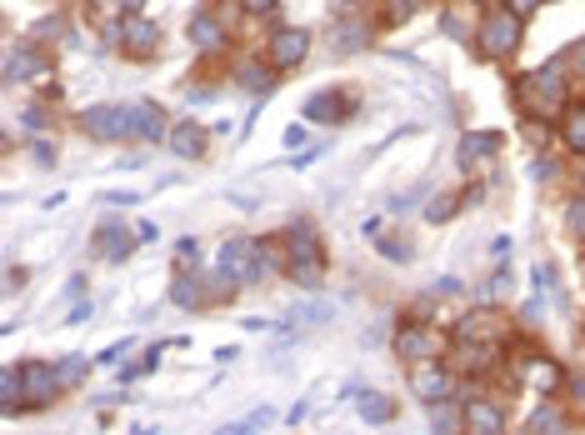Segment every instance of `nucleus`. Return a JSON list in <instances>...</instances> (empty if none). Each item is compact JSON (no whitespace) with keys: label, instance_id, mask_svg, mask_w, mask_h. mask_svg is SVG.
<instances>
[{"label":"nucleus","instance_id":"f257e3e1","mask_svg":"<svg viewBox=\"0 0 585 435\" xmlns=\"http://www.w3.org/2000/svg\"><path fill=\"white\" fill-rule=\"evenodd\" d=\"M515 101L530 120H561L565 106H571V91H565V66L550 60V66H536V71L515 75Z\"/></svg>","mask_w":585,"mask_h":435},{"label":"nucleus","instance_id":"f03ea898","mask_svg":"<svg viewBox=\"0 0 585 435\" xmlns=\"http://www.w3.org/2000/svg\"><path fill=\"white\" fill-rule=\"evenodd\" d=\"M281 250H285V275L305 291H316L320 275H326V250H320V236L311 221H291L281 231Z\"/></svg>","mask_w":585,"mask_h":435},{"label":"nucleus","instance_id":"7ed1b4c3","mask_svg":"<svg viewBox=\"0 0 585 435\" xmlns=\"http://www.w3.org/2000/svg\"><path fill=\"white\" fill-rule=\"evenodd\" d=\"M520 21H526V15H515L511 5H505V11H491V15H485V21L476 25L480 56H485V60H511L515 46H520Z\"/></svg>","mask_w":585,"mask_h":435},{"label":"nucleus","instance_id":"20e7f679","mask_svg":"<svg viewBox=\"0 0 585 435\" xmlns=\"http://www.w3.org/2000/svg\"><path fill=\"white\" fill-rule=\"evenodd\" d=\"M396 351H400V361L421 365V361H441L445 341H441V330L425 326V320H406V326L396 330Z\"/></svg>","mask_w":585,"mask_h":435},{"label":"nucleus","instance_id":"39448f33","mask_svg":"<svg viewBox=\"0 0 585 435\" xmlns=\"http://www.w3.org/2000/svg\"><path fill=\"white\" fill-rule=\"evenodd\" d=\"M60 390H66V386H60L56 365H36V361L21 365V405H25V411H46Z\"/></svg>","mask_w":585,"mask_h":435},{"label":"nucleus","instance_id":"423d86ee","mask_svg":"<svg viewBox=\"0 0 585 435\" xmlns=\"http://www.w3.org/2000/svg\"><path fill=\"white\" fill-rule=\"evenodd\" d=\"M75 126L91 136V141H130V101L126 106H91L75 116Z\"/></svg>","mask_w":585,"mask_h":435},{"label":"nucleus","instance_id":"0eeeda50","mask_svg":"<svg viewBox=\"0 0 585 435\" xmlns=\"http://www.w3.org/2000/svg\"><path fill=\"white\" fill-rule=\"evenodd\" d=\"M305 56H311V31H305V25H276V31H270L266 60L276 71H295Z\"/></svg>","mask_w":585,"mask_h":435},{"label":"nucleus","instance_id":"6e6552de","mask_svg":"<svg viewBox=\"0 0 585 435\" xmlns=\"http://www.w3.org/2000/svg\"><path fill=\"white\" fill-rule=\"evenodd\" d=\"M410 390H416L425 405H435V400H451V396H456V371H445L441 361H421L416 371H410Z\"/></svg>","mask_w":585,"mask_h":435},{"label":"nucleus","instance_id":"1a4fd4ad","mask_svg":"<svg viewBox=\"0 0 585 435\" xmlns=\"http://www.w3.org/2000/svg\"><path fill=\"white\" fill-rule=\"evenodd\" d=\"M505 316L501 310H480V316H466L456 330V345H505Z\"/></svg>","mask_w":585,"mask_h":435},{"label":"nucleus","instance_id":"9d476101","mask_svg":"<svg viewBox=\"0 0 585 435\" xmlns=\"http://www.w3.org/2000/svg\"><path fill=\"white\" fill-rule=\"evenodd\" d=\"M130 141L161 145L171 141V126H165V110L155 101H130Z\"/></svg>","mask_w":585,"mask_h":435},{"label":"nucleus","instance_id":"9b49d317","mask_svg":"<svg viewBox=\"0 0 585 435\" xmlns=\"http://www.w3.org/2000/svg\"><path fill=\"white\" fill-rule=\"evenodd\" d=\"M155 46H161V25L155 21H145V15H126V21H120V50H126L130 60L155 56Z\"/></svg>","mask_w":585,"mask_h":435},{"label":"nucleus","instance_id":"f8f14e48","mask_svg":"<svg viewBox=\"0 0 585 435\" xmlns=\"http://www.w3.org/2000/svg\"><path fill=\"white\" fill-rule=\"evenodd\" d=\"M355 110V95L346 91H316L305 101V120H316V126H340V120H351Z\"/></svg>","mask_w":585,"mask_h":435},{"label":"nucleus","instance_id":"ddd939ff","mask_svg":"<svg viewBox=\"0 0 585 435\" xmlns=\"http://www.w3.org/2000/svg\"><path fill=\"white\" fill-rule=\"evenodd\" d=\"M225 25L231 21H221V15H211V11H196L190 15V25H186V36H190V46L196 50L215 56V50H225Z\"/></svg>","mask_w":585,"mask_h":435},{"label":"nucleus","instance_id":"4468645a","mask_svg":"<svg viewBox=\"0 0 585 435\" xmlns=\"http://www.w3.org/2000/svg\"><path fill=\"white\" fill-rule=\"evenodd\" d=\"M136 240H141V236H130L126 221H106L101 231H95V256L116 266V260H126L130 250H136Z\"/></svg>","mask_w":585,"mask_h":435},{"label":"nucleus","instance_id":"2eb2a0df","mask_svg":"<svg viewBox=\"0 0 585 435\" xmlns=\"http://www.w3.org/2000/svg\"><path fill=\"white\" fill-rule=\"evenodd\" d=\"M460 165L466 171H476V165H491L495 155H501V136L495 130H470V136H460Z\"/></svg>","mask_w":585,"mask_h":435},{"label":"nucleus","instance_id":"dca6fc26","mask_svg":"<svg viewBox=\"0 0 585 435\" xmlns=\"http://www.w3.org/2000/svg\"><path fill=\"white\" fill-rule=\"evenodd\" d=\"M365 46H371V25L365 21H336L330 25V56L336 60L355 56V50H365Z\"/></svg>","mask_w":585,"mask_h":435},{"label":"nucleus","instance_id":"f3484780","mask_svg":"<svg viewBox=\"0 0 585 435\" xmlns=\"http://www.w3.org/2000/svg\"><path fill=\"white\" fill-rule=\"evenodd\" d=\"M46 71H50V60L40 56L36 46H15L11 60H5V81H11V85L15 81H40Z\"/></svg>","mask_w":585,"mask_h":435},{"label":"nucleus","instance_id":"a211bd4d","mask_svg":"<svg viewBox=\"0 0 585 435\" xmlns=\"http://www.w3.org/2000/svg\"><path fill=\"white\" fill-rule=\"evenodd\" d=\"M466 431H476V435H501V431H505V411L495 405V400H470V405H466Z\"/></svg>","mask_w":585,"mask_h":435},{"label":"nucleus","instance_id":"6ab92c4d","mask_svg":"<svg viewBox=\"0 0 585 435\" xmlns=\"http://www.w3.org/2000/svg\"><path fill=\"white\" fill-rule=\"evenodd\" d=\"M165 145H171L180 161H196V155H206V130H200L196 120H180V126L171 130V141H165Z\"/></svg>","mask_w":585,"mask_h":435},{"label":"nucleus","instance_id":"aec40b11","mask_svg":"<svg viewBox=\"0 0 585 435\" xmlns=\"http://www.w3.org/2000/svg\"><path fill=\"white\" fill-rule=\"evenodd\" d=\"M355 415H361L365 425H390L396 421V400L375 396V390H361V396H355Z\"/></svg>","mask_w":585,"mask_h":435},{"label":"nucleus","instance_id":"412c9836","mask_svg":"<svg viewBox=\"0 0 585 435\" xmlns=\"http://www.w3.org/2000/svg\"><path fill=\"white\" fill-rule=\"evenodd\" d=\"M235 85H246V91H256V95L276 91V66H270V60H246V66L235 71Z\"/></svg>","mask_w":585,"mask_h":435},{"label":"nucleus","instance_id":"4be33fe9","mask_svg":"<svg viewBox=\"0 0 585 435\" xmlns=\"http://www.w3.org/2000/svg\"><path fill=\"white\" fill-rule=\"evenodd\" d=\"M561 141L571 145L575 155H585V101L565 106V116H561Z\"/></svg>","mask_w":585,"mask_h":435},{"label":"nucleus","instance_id":"5701e85b","mask_svg":"<svg viewBox=\"0 0 585 435\" xmlns=\"http://www.w3.org/2000/svg\"><path fill=\"white\" fill-rule=\"evenodd\" d=\"M526 380L536 390H555V386H561V365L546 361V355H530V361H526Z\"/></svg>","mask_w":585,"mask_h":435},{"label":"nucleus","instance_id":"b1692460","mask_svg":"<svg viewBox=\"0 0 585 435\" xmlns=\"http://www.w3.org/2000/svg\"><path fill=\"white\" fill-rule=\"evenodd\" d=\"M431 431H441V435L466 431V411H456L451 400H435V405H431Z\"/></svg>","mask_w":585,"mask_h":435},{"label":"nucleus","instance_id":"393cba45","mask_svg":"<svg viewBox=\"0 0 585 435\" xmlns=\"http://www.w3.org/2000/svg\"><path fill=\"white\" fill-rule=\"evenodd\" d=\"M526 431H530V435H550V431H565V411H561V405H540V411H536V415H530V421H526Z\"/></svg>","mask_w":585,"mask_h":435},{"label":"nucleus","instance_id":"a878e982","mask_svg":"<svg viewBox=\"0 0 585 435\" xmlns=\"http://www.w3.org/2000/svg\"><path fill=\"white\" fill-rule=\"evenodd\" d=\"M330 316H336V306L316 301V306H295V310H291V326H326Z\"/></svg>","mask_w":585,"mask_h":435},{"label":"nucleus","instance_id":"bb28decb","mask_svg":"<svg viewBox=\"0 0 585 435\" xmlns=\"http://www.w3.org/2000/svg\"><path fill=\"white\" fill-rule=\"evenodd\" d=\"M460 211V196H435L431 205H425V221L431 225H441V221H451V215Z\"/></svg>","mask_w":585,"mask_h":435},{"label":"nucleus","instance_id":"cd10ccee","mask_svg":"<svg viewBox=\"0 0 585 435\" xmlns=\"http://www.w3.org/2000/svg\"><path fill=\"white\" fill-rule=\"evenodd\" d=\"M171 301H176V306H200V285L190 281V275H176V285H171Z\"/></svg>","mask_w":585,"mask_h":435},{"label":"nucleus","instance_id":"c85d7f7f","mask_svg":"<svg viewBox=\"0 0 585 435\" xmlns=\"http://www.w3.org/2000/svg\"><path fill=\"white\" fill-rule=\"evenodd\" d=\"M565 231H571V236L585 246V196H575L571 205H565Z\"/></svg>","mask_w":585,"mask_h":435},{"label":"nucleus","instance_id":"c756f323","mask_svg":"<svg viewBox=\"0 0 585 435\" xmlns=\"http://www.w3.org/2000/svg\"><path fill=\"white\" fill-rule=\"evenodd\" d=\"M536 285L546 295H555V301H561V275L550 271V260H536Z\"/></svg>","mask_w":585,"mask_h":435},{"label":"nucleus","instance_id":"7c9ffc66","mask_svg":"<svg viewBox=\"0 0 585 435\" xmlns=\"http://www.w3.org/2000/svg\"><path fill=\"white\" fill-rule=\"evenodd\" d=\"M276 421V411L270 405H260V411H250L246 421H235V425H225V431H266V425Z\"/></svg>","mask_w":585,"mask_h":435},{"label":"nucleus","instance_id":"2f4dec72","mask_svg":"<svg viewBox=\"0 0 585 435\" xmlns=\"http://www.w3.org/2000/svg\"><path fill=\"white\" fill-rule=\"evenodd\" d=\"M381 250H386L396 266H406V260H410V240L406 236H381Z\"/></svg>","mask_w":585,"mask_h":435},{"label":"nucleus","instance_id":"473e14b6","mask_svg":"<svg viewBox=\"0 0 585 435\" xmlns=\"http://www.w3.org/2000/svg\"><path fill=\"white\" fill-rule=\"evenodd\" d=\"M56 371H60V386L71 390V386H81V376H85V361H60Z\"/></svg>","mask_w":585,"mask_h":435},{"label":"nucleus","instance_id":"72a5a7b5","mask_svg":"<svg viewBox=\"0 0 585 435\" xmlns=\"http://www.w3.org/2000/svg\"><path fill=\"white\" fill-rule=\"evenodd\" d=\"M425 190H431V180H421V186H410L406 196H396V200H390V211H406V205H416V200H421Z\"/></svg>","mask_w":585,"mask_h":435},{"label":"nucleus","instance_id":"f704fd0d","mask_svg":"<svg viewBox=\"0 0 585 435\" xmlns=\"http://www.w3.org/2000/svg\"><path fill=\"white\" fill-rule=\"evenodd\" d=\"M200 266V240H180V271Z\"/></svg>","mask_w":585,"mask_h":435},{"label":"nucleus","instance_id":"c9c22d12","mask_svg":"<svg viewBox=\"0 0 585 435\" xmlns=\"http://www.w3.org/2000/svg\"><path fill=\"white\" fill-rule=\"evenodd\" d=\"M276 5H281V0H241V11L246 15H270Z\"/></svg>","mask_w":585,"mask_h":435},{"label":"nucleus","instance_id":"e433bc0d","mask_svg":"<svg viewBox=\"0 0 585 435\" xmlns=\"http://www.w3.org/2000/svg\"><path fill=\"white\" fill-rule=\"evenodd\" d=\"M126 351H130V341H116V345H106V351H101V361L116 365V361H126Z\"/></svg>","mask_w":585,"mask_h":435},{"label":"nucleus","instance_id":"4c0bfd02","mask_svg":"<svg viewBox=\"0 0 585 435\" xmlns=\"http://www.w3.org/2000/svg\"><path fill=\"white\" fill-rule=\"evenodd\" d=\"M565 60H571L575 75H585V40H581V46H571V56H565Z\"/></svg>","mask_w":585,"mask_h":435},{"label":"nucleus","instance_id":"58836bf2","mask_svg":"<svg viewBox=\"0 0 585 435\" xmlns=\"http://www.w3.org/2000/svg\"><path fill=\"white\" fill-rule=\"evenodd\" d=\"M505 5H511L515 15H530V11H536V5H540V0H505Z\"/></svg>","mask_w":585,"mask_h":435},{"label":"nucleus","instance_id":"ea45409f","mask_svg":"<svg viewBox=\"0 0 585 435\" xmlns=\"http://www.w3.org/2000/svg\"><path fill=\"white\" fill-rule=\"evenodd\" d=\"M120 5H126V11H141V0H120Z\"/></svg>","mask_w":585,"mask_h":435},{"label":"nucleus","instance_id":"a19ab883","mask_svg":"<svg viewBox=\"0 0 585 435\" xmlns=\"http://www.w3.org/2000/svg\"><path fill=\"white\" fill-rule=\"evenodd\" d=\"M336 5H340V11H346V5H355V0H336Z\"/></svg>","mask_w":585,"mask_h":435},{"label":"nucleus","instance_id":"79ce46f5","mask_svg":"<svg viewBox=\"0 0 585 435\" xmlns=\"http://www.w3.org/2000/svg\"><path fill=\"white\" fill-rule=\"evenodd\" d=\"M581 180H585V171H581Z\"/></svg>","mask_w":585,"mask_h":435}]
</instances>
